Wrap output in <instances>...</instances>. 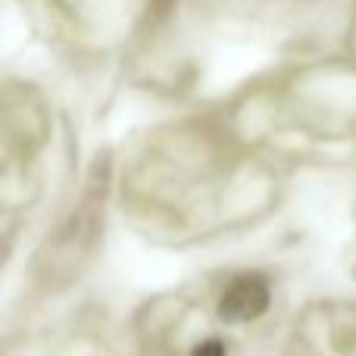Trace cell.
Masks as SVG:
<instances>
[{"label":"cell","mask_w":356,"mask_h":356,"mask_svg":"<svg viewBox=\"0 0 356 356\" xmlns=\"http://www.w3.org/2000/svg\"><path fill=\"white\" fill-rule=\"evenodd\" d=\"M269 309V282L263 275H238L219 297V319L253 322Z\"/></svg>","instance_id":"6da1fadb"},{"label":"cell","mask_w":356,"mask_h":356,"mask_svg":"<svg viewBox=\"0 0 356 356\" xmlns=\"http://www.w3.org/2000/svg\"><path fill=\"white\" fill-rule=\"evenodd\" d=\"M191 356H225V347H222V341H203L194 347Z\"/></svg>","instance_id":"7a4b0ae2"}]
</instances>
